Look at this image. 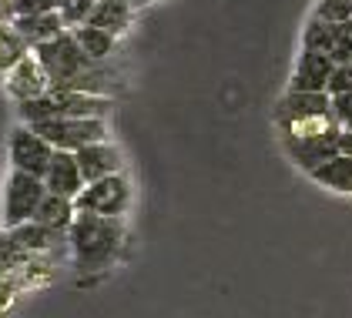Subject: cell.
<instances>
[{
    "instance_id": "obj_1",
    "label": "cell",
    "mask_w": 352,
    "mask_h": 318,
    "mask_svg": "<svg viewBox=\"0 0 352 318\" xmlns=\"http://www.w3.org/2000/svg\"><path fill=\"white\" fill-rule=\"evenodd\" d=\"M124 241H128L124 218H98V214L78 212L74 225L67 228V248H71V262L78 271L114 268Z\"/></svg>"
},
{
    "instance_id": "obj_2",
    "label": "cell",
    "mask_w": 352,
    "mask_h": 318,
    "mask_svg": "<svg viewBox=\"0 0 352 318\" xmlns=\"http://www.w3.org/2000/svg\"><path fill=\"white\" fill-rule=\"evenodd\" d=\"M275 131L278 137H305V134H319L336 128V114H332V98L329 94H309V91H285L275 111H272Z\"/></svg>"
},
{
    "instance_id": "obj_3",
    "label": "cell",
    "mask_w": 352,
    "mask_h": 318,
    "mask_svg": "<svg viewBox=\"0 0 352 318\" xmlns=\"http://www.w3.org/2000/svg\"><path fill=\"white\" fill-rule=\"evenodd\" d=\"M44 198H47L44 178H34V174L10 168V174L3 178V191H0V225L17 228V225L34 221V214H37Z\"/></svg>"
},
{
    "instance_id": "obj_4",
    "label": "cell",
    "mask_w": 352,
    "mask_h": 318,
    "mask_svg": "<svg viewBox=\"0 0 352 318\" xmlns=\"http://www.w3.org/2000/svg\"><path fill=\"white\" fill-rule=\"evenodd\" d=\"M34 57L41 60V67L47 71V78L54 87H67L71 80H78L81 74H87L91 67H98V64H91L87 60V54L78 47V41H74V34L71 30H64V34H57L54 41H47V44H41Z\"/></svg>"
},
{
    "instance_id": "obj_5",
    "label": "cell",
    "mask_w": 352,
    "mask_h": 318,
    "mask_svg": "<svg viewBox=\"0 0 352 318\" xmlns=\"http://www.w3.org/2000/svg\"><path fill=\"white\" fill-rule=\"evenodd\" d=\"M131 201H135V188H131V181H128L124 171L84 185V191L74 198L78 212L98 214V218H124L128 208H131Z\"/></svg>"
},
{
    "instance_id": "obj_6",
    "label": "cell",
    "mask_w": 352,
    "mask_h": 318,
    "mask_svg": "<svg viewBox=\"0 0 352 318\" xmlns=\"http://www.w3.org/2000/svg\"><path fill=\"white\" fill-rule=\"evenodd\" d=\"M34 131L44 134L57 151H81L87 144L111 137L108 117H54V121L34 124Z\"/></svg>"
},
{
    "instance_id": "obj_7",
    "label": "cell",
    "mask_w": 352,
    "mask_h": 318,
    "mask_svg": "<svg viewBox=\"0 0 352 318\" xmlns=\"http://www.w3.org/2000/svg\"><path fill=\"white\" fill-rule=\"evenodd\" d=\"M54 144L44 137L41 131H34L30 124H17L14 131L7 134V161L14 171H24L34 178H44L51 158H54Z\"/></svg>"
},
{
    "instance_id": "obj_8",
    "label": "cell",
    "mask_w": 352,
    "mask_h": 318,
    "mask_svg": "<svg viewBox=\"0 0 352 318\" xmlns=\"http://www.w3.org/2000/svg\"><path fill=\"white\" fill-rule=\"evenodd\" d=\"M285 158L296 164L298 171H316L319 164H325L329 158L342 155V124L329 128L319 134H305V137H278Z\"/></svg>"
},
{
    "instance_id": "obj_9",
    "label": "cell",
    "mask_w": 352,
    "mask_h": 318,
    "mask_svg": "<svg viewBox=\"0 0 352 318\" xmlns=\"http://www.w3.org/2000/svg\"><path fill=\"white\" fill-rule=\"evenodd\" d=\"M54 84L47 78V71L41 67V60L34 57V51L28 57H21L7 74H3V91L14 104H24V101H34V98H44Z\"/></svg>"
},
{
    "instance_id": "obj_10",
    "label": "cell",
    "mask_w": 352,
    "mask_h": 318,
    "mask_svg": "<svg viewBox=\"0 0 352 318\" xmlns=\"http://www.w3.org/2000/svg\"><path fill=\"white\" fill-rule=\"evenodd\" d=\"M336 71V60L322 51H312V47H302L296 57V67H292V78L285 91H309V94H329V80Z\"/></svg>"
},
{
    "instance_id": "obj_11",
    "label": "cell",
    "mask_w": 352,
    "mask_h": 318,
    "mask_svg": "<svg viewBox=\"0 0 352 318\" xmlns=\"http://www.w3.org/2000/svg\"><path fill=\"white\" fill-rule=\"evenodd\" d=\"M51 104H54V117H108L114 101L104 94L51 87Z\"/></svg>"
},
{
    "instance_id": "obj_12",
    "label": "cell",
    "mask_w": 352,
    "mask_h": 318,
    "mask_svg": "<svg viewBox=\"0 0 352 318\" xmlns=\"http://www.w3.org/2000/svg\"><path fill=\"white\" fill-rule=\"evenodd\" d=\"M74 155H78V164H81V174L87 185L124 171V155H121V148L111 137L108 141H98V144H87V148L74 151Z\"/></svg>"
},
{
    "instance_id": "obj_13",
    "label": "cell",
    "mask_w": 352,
    "mask_h": 318,
    "mask_svg": "<svg viewBox=\"0 0 352 318\" xmlns=\"http://www.w3.org/2000/svg\"><path fill=\"white\" fill-rule=\"evenodd\" d=\"M44 185L51 194H60V198H78L84 191V174H81V164H78V155L74 151H54L51 158V168L44 174Z\"/></svg>"
},
{
    "instance_id": "obj_14",
    "label": "cell",
    "mask_w": 352,
    "mask_h": 318,
    "mask_svg": "<svg viewBox=\"0 0 352 318\" xmlns=\"http://www.w3.org/2000/svg\"><path fill=\"white\" fill-rule=\"evenodd\" d=\"M10 24H14V30L24 37V44H28L30 51H37L41 44L54 41L57 34L67 30L64 17H60V10H47V14H21V17H10Z\"/></svg>"
},
{
    "instance_id": "obj_15",
    "label": "cell",
    "mask_w": 352,
    "mask_h": 318,
    "mask_svg": "<svg viewBox=\"0 0 352 318\" xmlns=\"http://www.w3.org/2000/svg\"><path fill=\"white\" fill-rule=\"evenodd\" d=\"M135 10L138 7L131 0H94V7H91L84 24L101 27V30H108L114 37H124L131 21H135Z\"/></svg>"
},
{
    "instance_id": "obj_16",
    "label": "cell",
    "mask_w": 352,
    "mask_h": 318,
    "mask_svg": "<svg viewBox=\"0 0 352 318\" xmlns=\"http://www.w3.org/2000/svg\"><path fill=\"white\" fill-rule=\"evenodd\" d=\"M309 178L325 191H336V194H352V155H336L325 164H319L316 171H309Z\"/></svg>"
},
{
    "instance_id": "obj_17",
    "label": "cell",
    "mask_w": 352,
    "mask_h": 318,
    "mask_svg": "<svg viewBox=\"0 0 352 318\" xmlns=\"http://www.w3.org/2000/svg\"><path fill=\"white\" fill-rule=\"evenodd\" d=\"M71 34H74L78 47L87 54L91 64H104V60H111L114 51H118V37L108 34V30H101V27L81 24V27H71Z\"/></svg>"
},
{
    "instance_id": "obj_18",
    "label": "cell",
    "mask_w": 352,
    "mask_h": 318,
    "mask_svg": "<svg viewBox=\"0 0 352 318\" xmlns=\"http://www.w3.org/2000/svg\"><path fill=\"white\" fill-rule=\"evenodd\" d=\"M7 235H10V241H14L21 251H28V255H44V251L54 248V241L67 238V235H60V231H51V228L41 225V221H28V225L7 228Z\"/></svg>"
},
{
    "instance_id": "obj_19",
    "label": "cell",
    "mask_w": 352,
    "mask_h": 318,
    "mask_svg": "<svg viewBox=\"0 0 352 318\" xmlns=\"http://www.w3.org/2000/svg\"><path fill=\"white\" fill-rule=\"evenodd\" d=\"M74 218H78V205H74L71 198L51 194V191H47V198L41 201V208L34 214V221L47 225L51 231H60V235H67V228L74 225Z\"/></svg>"
},
{
    "instance_id": "obj_20",
    "label": "cell",
    "mask_w": 352,
    "mask_h": 318,
    "mask_svg": "<svg viewBox=\"0 0 352 318\" xmlns=\"http://www.w3.org/2000/svg\"><path fill=\"white\" fill-rule=\"evenodd\" d=\"M339 37H342V24H325V21L309 17V24L302 27V47L322 51V54H329V57L339 47Z\"/></svg>"
},
{
    "instance_id": "obj_21",
    "label": "cell",
    "mask_w": 352,
    "mask_h": 318,
    "mask_svg": "<svg viewBox=\"0 0 352 318\" xmlns=\"http://www.w3.org/2000/svg\"><path fill=\"white\" fill-rule=\"evenodd\" d=\"M30 47L24 44V37L14 30L10 21H0V78L21 60V57H28Z\"/></svg>"
},
{
    "instance_id": "obj_22",
    "label": "cell",
    "mask_w": 352,
    "mask_h": 318,
    "mask_svg": "<svg viewBox=\"0 0 352 318\" xmlns=\"http://www.w3.org/2000/svg\"><path fill=\"white\" fill-rule=\"evenodd\" d=\"M312 17L325 24H349L352 21V0H316Z\"/></svg>"
},
{
    "instance_id": "obj_23",
    "label": "cell",
    "mask_w": 352,
    "mask_h": 318,
    "mask_svg": "<svg viewBox=\"0 0 352 318\" xmlns=\"http://www.w3.org/2000/svg\"><path fill=\"white\" fill-rule=\"evenodd\" d=\"M67 0H7V10L10 17H21V14H47V10H60Z\"/></svg>"
},
{
    "instance_id": "obj_24",
    "label": "cell",
    "mask_w": 352,
    "mask_h": 318,
    "mask_svg": "<svg viewBox=\"0 0 352 318\" xmlns=\"http://www.w3.org/2000/svg\"><path fill=\"white\" fill-rule=\"evenodd\" d=\"M329 94H352V60L349 64H336L332 80H329Z\"/></svg>"
},
{
    "instance_id": "obj_25",
    "label": "cell",
    "mask_w": 352,
    "mask_h": 318,
    "mask_svg": "<svg viewBox=\"0 0 352 318\" xmlns=\"http://www.w3.org/2000/svg\"><path fill=\"white\" fill-rule=\"evenodd\" d=\"M332 98V94H329ZM332 114H336V121L346 128V124H352V94H336L332 98Z\"/></svg>"
},
{
    "instance_id": "obj_26",
    "label": "cell",
    "mask_w": 352,
    "mask_h": 318,
    "mask_svg": "<svg viewBox=\"0 0 352 318\" xmlns=\"http://www.w3.org/2000/svg\"><path fill=\"white\" fill-rule=\"evenodd\" d=\"M151 3H158V0H135V7H151Z\"/></svg>"
},
{
    "instance_id": "obj_27",
    "label": "cell",
    "mask_w": 352,
    "mask_h": 318,
    "mask_svg": "<svg viewBox=\"0 0 352 318\" xmlns=\"http://www.w3.org/2000/svg\"><path fill=\"white\" fill-rule=\"evenodd\" d=\"M346 27H349V34H352V21H349V24H346Z\"/></svg>"
},
{
    "instance_id": "obj_28",
    "label": "cell",
    "mask_w": 352,
    "mask_h": 318,
    "mask_svg": "<svg viewBox=\"0 0 352 318\" xmlns=\"http://www.w3.org/2000/svg\"><path fill=\"white\" fill-rule=\"evenodd\" d=\"M131 3H135V0H131Z\"/></svg>"
}]
</instances>
